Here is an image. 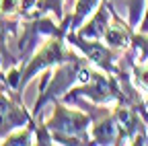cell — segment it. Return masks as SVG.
<instances>
[{"label": "cell", "instance_id": "cell-4", "mask_svg": "<svg viewBox=\"0 0 148 146\" xmlns=\"http://www.w3.org/2000/svg\"><path fill=\"white\" fill-rule=\"evenodd\" d=\"M103 2V0H76L74 2V8L72 12L68 14V25H70V31H78L80 25L88 19V16L97 10V6ZM68 31V33H70Z\"/></svg>", "mask_w": 148, "mask_h": 146}, {"label": "cell", "instance_id": "cell-5", "mask_svg": "<svg viewBox=\"0 0 148 146\" xmlns=\"http://www.w3.org/2000/svg\"><path fill=\"white\" fill-rule=\"evenodd\" d=\"M136 62H148V31H134L132 47H130Z\"/></svg>", "mask_w": 148, "mask_h": 146}, {"label": "cell", "instance_id": "cell-3", "mask_svg": "<svg viewBox=\"0 0 148 146\" xmlns=\"http://www.w3.org/2000/svg\"><path fill=\"white\" fill-rule=\"evenodd\" d=\"M132 37H134V27L121 21V16L115 10H111V21L103 35V41L115 51H127L132 47Z\"/></svg>", "mask_w": 148, "mask_h": 146}, {"label": "cell", "instance_id": "cell-2", "mask_svg": "<svg viewBox=\"0 0 148 146\" xmlns=\"http://www.w3.org/2000/svg\"><path fill=\"white\" fill-rule=\"evenodd\" d=\"M33 119L35 117L33 113L27 111L25 103L12 97V93L6 86V78L0 80V142L16 127H23Z\"/></svg>", "mask_w": 148, "mask_h": 146}, {"label": "cell", "instance_id": "cell-1", "mask_svg": "<svg viewBox=\"0 0 148 146\" xmlns=\"http://www.w3.org/2000/svg\"><path fill=\"white\" fill-rule=\"evenodd\" d=\"M53 111L43 121L41 115L35 117L39 119L43 130L49 134L53 144H90V125L92 117L82 107L68 105L64 101L51 103Z\"/></svg>", "mask_w": 148, "mask_h": 146}]
</instances>
